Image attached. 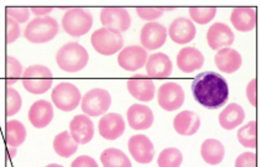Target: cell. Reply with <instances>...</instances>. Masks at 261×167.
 <instances>
[{
  "label": "cell",
  "instance_id": "cell-1",
  "mask_svg": "<svg viewBox=\"0 0 261 167\" xmlns=\"http://www.w3.org/2000/svg\"><path fill=\"white\" fill-rule=\"evenodd\" d=\"M192 93L197 103L208 109H217L228 100L229 87L220 74L203 72L193 79Z\"/></svg>",
  "mask_w": 261,
  "mask_h": 167
},
{
  "label": "cell",
  "instance_id": "cell-2",
  "mask_svg": "<svg viewBox=\"0 0 261 167\" xmlns=\"http://www.w3.org/2000/svg\"><path fill=\"white\" fill-rule=\"evenodd\" d=\"M89 54L82 45L68 42L57 51L56 62L62 71L78 72L86 67Z\"/></svg>",
  "mask_w": 261,
  "mask_h": 167
},
{
  "label": "cell",
  "instance_id": "cell-3",
  "mask_svg": "<svg viewBox=\"0 0 261 167\" xmlns=\"http://www.w3.org/2000/svg\"><path fill=\"white\" fill-rule=\"evenodd\" d=\"M59 33V24L51 16L31 20L25 29V39L33 44H43L55 39Z\"/></svg>",
  "mask_w": 261,
  "mask_h": 167
},
{
  "label": "cell",
  "instance_id": "cell-4",
  "mask_svg": "<svg viewBox=\"0 0 261 167\" xmlns=\"http://www.w3.org/2000/svg\"><path fill=\"white\" fill-rule=\"evenodd\" d=\"M52 80V72L42 65L30 66L22 74V86L33 94L46 93L51 88Z\"/></svg>",
  "mask_w": 261,
  "mask_h": 167
},
{
  "label": "cell",
  "instance_id": "cell-5",
  "mask_svg": "<svg viewBox=\"0 0 261 167\" xmlns=\"http://www.w3.org/2000/svg\"><path fill=\"white\" fill-rule=\"evenodd\" d=\"M93 25V16L89 11L74 8L66 11L62 18V27L69 36L80 37L88 33Z\"/></svg>",
  "mask_w": 261,
  "mask_h": 167
},
{
  "label": "cell",
  "instance_id": "cell-6",
  "mask_svg": "<svg viewBox=\"0 0 261 167\" xmlns=\"http://www.w3.org/2000/svg\"><path fill=\"white\" fill-rule=\"evenodd\" d=\"M91 44L98 53L110 56L119 52L123 48L124 40L120 33L109 29H98L92 34Z\"/></svg>",
  "mask_w": 261,
  "mask_h": 167
},
{
  "label": "cell",
  "instance_id": "cell-7",
  "mask_svg": "<svg viewBox=\"0 0 261 167\" xmlns=\"http://www.w3.org/2000/svg\"><path fill=\"white\" fill-rule=\"evenodd\" d=\"M52 102L56 108L62 112H72L82 102L81 92L74 85L68 82H61L54 88L51 94Z\"/></svg>",
  "mask_w": 261,
  "mask_h": 167
},
{
  "label": "cell",
  "instance_id": "cell-8",
  "mask_svg": "<svg viewBox=\"0 0 261 167\" xmlns=\"http://www.w3.org/2000/svg\"><path fill=\"white\" fill-rule=\"evenodd\" d=\"M110 104H112V97L109 92L103 88H94L83 96L81 108L88 117H99L108 112Z\"/></svg>",
  "mask_w": 261,
  "mask_h": 167
},
{
  "label": "cell",
  "instance_id": "cell-9",
  "mask_svg": "<svg viewBox=\"0 0 261 167\" xmlns=\"http://www.w3.org/2000/svg\"><path fill=\"white\" fill-rule=\"evenodd\" d=\"M159 105L164 110L173 112L181 108L185 103L184 88L176 82H166L159 88L158 92Z\"/></svg>",
  "mask_w": 261,
  "mask_h": 167
},
{
  "label": "cell",
  "instance_id": "cell-10",
  "mask_svg": "<svg viewBox=\"0 0 261 167\" xmlns=\"http://www.w3.org/2000/svg\"><path fill=\"white\" fill-rule=\"evenodd\" d=\"M100 22L106 29L121 34L130 27L132 18L123 8H104L100 11Z\"/></svg>",
  "mask_w": 261,
  "mask_h": 167
},
{
  "label": "cell",
  "instance_id": "cell-11",
  "mask_svg": "<svg viewBox=\"0 0 261 167\" xmlns=\"http://www.w3.org/2000/svg\"><path fill=\"white\" fill-rule=\"evenodd\" d=\"M167 30L160 22L145 24L140 33V41L145 50H158L166 42Z\"/></svg>",
  "mask_w": 261,
  "mask_h": 167
},
{
  "label": "cell",
  "instance_id": "cell-12",
  "mask_svg": "<svg viewBox=\"0 0 261 167\" xmlns=\"http://www.w3.org/2000/svg\"><path fill=\"white\" fill-rule=\"evenodd\" d=\"M127 149L134 160L139 163H150L155 155V148L151 140L141 134L130 137L127 141Z\"/></svg>",
  "mask_w": 261,
  "mask_h": 167
},
{
  "label": "cell",
  "instance_id": "cell-13",
  "mask_svg": "<svg viewBox=\"0 0 261 167\" xmlns=\"http://www.w3.org/2000/svg\"><path fill=\"white\" fill-rule=\"evenodd\" d=\"M147 52L141 46H127L118 54V63L125 71H138L146 65Z\"/></svg>",
  "mask_w": 261,
  "mask_h": 167
},
{
  "label": "cell",
  "instance_id": "cell-14",
  "mask_svg": "<svg viewBox=\"0 0 261 167\" xmlns=\"http://www.w3.org/2000/svg\"><path fill=\"white\" fill-rule=\"evenodd\" d=\"M98 130L101 137L107 140H115L125 131V122L118 113L106 114L98 123Z\"/></svg>",
  "mask_w": 261,
  "mask_h": 167
},
{
  "label": "cell",
  "instance_id": "cell-15",
  "mask_svg": "<svg viewBox=\"0 0 261 167\" xmlns=\"http://www.w3.org/2000/svg\"><path fill=\"white\" fill-rule=\"evenodd\" d=\"M234 39L236 36L231 29L223 22H216L207 31V42L212 50L228 47L233 44Z\"/></svg>",
  "mask_w": 261,
  "mask_h": 167
},
{
  "label": "cell",
  "instance_id": "cell-16",
  "mask_svg": "<svg viewBox=\"0 0 261 167\" xmlns=\"http://www.w3.org/2000/svg\"><path fill=\"white\" fill-rule=\"evenodd\" d=\"M69 134L72 135L77 144L85 145L89 143L94 136V125L88 115H76L69 123Z\"/></svg>",
  "mask_w": 261,
  "mask_h": 167
},
{
  "label": "cell",
  "instance_id": "cell-17",
  "mask_svg": "<svg viewBox=\"0 0 261 167\" xmlns=\"http://www.w3.org/2000/svg\"><path fill=\"white\" fill-rule=\"evenodd\" d=\"M169 35L173 42L185 45L191 42L196 36V26L193 21L187 18H177L171 22Z\"/></svg>",
  "mask_w": 261,
  "mask_h": 167
},
{
  "label": "cell",
  "instance_id": "cell-18",
  "mask_svg": "<svg viewBox=\"0 0 261 167\" xmlns=\"http://www.w3.org/2000/svg\"><path fill=\"white\" fill-rule=\"evenodd\" d=\"M127 123L134 130H146L151 128L153 113L149 106L143 104H133L126 112Z\"/></svg>",
  "mask_w": 261,
  "mask_h": 167
},
{
  "label": "cell",
  "instance_id": "cell-19",
  "mask_svg": "<svg viewBox=\"0 0 261 167\" xmlns=\"http://www.w3.org/2000/svg\"><path fill=\"white\" fill-rule=\"evenodd\" d=\"M54 119V108L47 100H37L29 109V120L34 128H46Z\"/></svg>",
  "mask_w": 261,
  "mask_h": 167
},
{
  "label": "cell",
  "instance_id": "cell-20",
  "mask_svg": "<svg viewBox=\"0 0 261 167\" xmlns=\"http://www.w3.org/2000/svg\"><path fill=\"white\" fill-rule=\"evenodd\" d=\"M129 93L140 102H150L155 97V83L144 76H135L126 82Z\"/></svg>",
  "mask_w": 261,
  "mask_h": 167
},
{
  "label": "cell",
  "instance_id": "cell-21",
  "mask_svg": "<svg viewBox=\"0 0 261 167\" xmlns=\"http://www.w3.org/2000/svg\"><path fill=\"white\" fill-rule=\"evenodd\" d=\"M204 63V56L199 50L194 47H185L177 53V66L185 73H191L202 68Z\"/></svg>",
  "mask_w": 261,
  "mask_h": 167
},
{
  "label": "cell",
  "instance_id": "cell-22",
  "mask_svg": "<svg viewBox=\"0 0 261 167\" xmlns=\"http://www.w3.org/2000/svg\"><path fill=\"white\" fill-rule=\"evenodd\" d=\"M201 126V118L198 114L191 110H184L178 113L173 119V128L177 134L184 136H191L198 131Z\"/></svg>",
  "mask_w": 261,
  "mask_h": 167
},
{
  "label": "cell",
  "instance_id": "cell-23",
  "mask_svg": "<svg viewBox=\"0 0 261 167\" xmlns=\"http://www.w3.org/2000/svg\"><path fill=\"white\" fill-rule=\"evenodd\" d=\"M146 72L153 78H165L172 73V62L167 54L158 52L147 57Z\"/></svg>",
  "mask_w": 261,
  "mask_h": 167
},
{
  "label": "cell",
  "instance_id": "cell-24",
  "mask_svg": "<svg viewBox=\"0 0 261 167\" xmlns=\"http://www.w3.org/2000/svg\"><path fill=\"white\" fill-rule=\"evenodd\" d=\"M216 66L224 73H234L240 68L243 60L237 50L230 47L220 48L214 57Z\"/></svg>",
  "mask_w": 261,
  "mask_h": 167
},
{
  "label": "cell",
  "instance_id": "cell-25",
  "mask_svg": "<svg viewBox=\"0 0 261 167\" xmlns=\"http://www.w3.org/2000/svg\"><path fill=\"white\" fill-rule=\"evenodd\" d=\"M230 21L238 31L249 33L256 25V10L254 8H236L230 14Z\"/></svg>",
  "mask_w": 261,
  "mask_h": 167
},
{
  "label": "cell",
  "instance_id": "cell-26",
  "mask_svg": "<svg viewBox=\"0 0 261 167\" xmlns=\"http://www.w3.org/2000/svg\"><path fill=\"white\" fill-rule=\"evenodd\" d=\"M245 119V112L237 103H231L219 114V124L225 130H231L240 125Z\"/></svg>",
  "mask_w": 261,
  "mask_h": 167
},
{
  "label": "cell",
  "instance_id": "cell-27",
  "mask_svg": "<svg viewBox=\"0 0 261 167\" xmlns=\"http://www.w3.org/2000/svg\"><path fill=\"white\" fill-rule=\"evenodd\" d=\"M201 155L203 160L210 165H218L224 158V145L217 139L204 140L201 148Z\"/></svg>",
  "mask_w": 261,
  "mask_h": 167
},
{
  "label": "cell",
  "instance_id": "cell-28",
  "mask_svg": "<svg viewBox=\"0 0 261 167\" xmlns=\"http://www.w3.org/2000/svg\"><path fill=\"white\" fill-rule=\"evenodd\" d=\"M26 139V129L19 120H10L5 125V143L10 148H17Z\"/></svg>",
  "mask_w": 261,
  "mask_h": 167
},
{
  "label": "cell",
  "instance_id": "cell-29",
  "mask_svg": "<svg viewBox=\"0 0 261 167\" xmlns=\"http://www.w3.org/2000/svg\"><path fill=\"white\" fill-rule=\"evenodd\" d=\"M54 149L61 157H71L77 151L78 144L68 131H62L54 139Z\"/></svg>",
  "mask_w": 261,
  "mask_h": 167
},
{
  "label": "cell",
  "instance_id": "cell-30",
  "mask_svg": "<svg viewBox=\"0 0 261 167\" xmlns=\"http://www.w3.org/2000/svg\"><path fill=\"white\" fill-rule=\"evenodd\" d=\"M103 167H133L129 157L121 150L110 148L106 149L100 155Z\"/></svg>",
  "mask_w": 261,
  "mask_h": 167
},
{
  "label": "cell",
  "instance_id": "cell-31",
  "mask_svg": "<svg viewBox=\"0 0 261 167\" xmlns=\"http://www.w3.org/2000/svg\"><path fill=\"white\" fill-rule=\"evenodd\" d=\"M182 161H184V156L178 149L167 148L162 150L159 155L158 165L159 167H179Z\"/></svg>",
  "mask_w": 261,
  "mask_h": 167
},
{
  "label": "cell",
  "instance_id": "cell-32",
  "mask_svg": "<svg viewBox=\"0 0 261 167\" xmlns=\"http://www.w3.org/2000/svg\"><path fill=\"white\" fill-rule=\"evenodd\" d=\"M238 140L244 148H256V122L251 120L238 130Z\"/></svg>",
  "mask_w": 261,
  "mask_h": 167
},
{
  "label": "cell",
  "instance_id": "cell-33",
  "mask_svg": "<svg viewBox=\"0 0 261 167\" xmlns=\"http://www.w3.org/2000/svg\"><path fill=\"white\" fill-rule=\"evenodd\" d=\"M24 74L22 66L15 57L7 56L5 57V77H7V88L15 85L17 79Z\"/></svg>",
  "mask_w": 261,
  "mask_h": 167
},
{
  "label": "cell",
  "instance_id": "cell-34",
  "mask_svg": "<svg viewBox=\"0 0 261 167\" xmlns=\"http://www.w3.org/2000/svg\"><path fill=\"white\" fill-rule=\"evenodd\" d=\"M22 98L19 92L14 88L5 89V114L7 117H13L21 109Z\"/></svg>",
  "mask_w": 261,
  "mask_h": 167
},
{
  "label": "cell",
  "instance_id": "cell-35",
  "mask_svg": "<svg viewBox=\"0 0 261 167\" xmlns=\"http://www.w3.org/2000/svg\"><path fill=\"white\" fill-rule=\"evenodd\" d=\"M217 14L216 8H191L190 16L197 24H208Z\"/></svg>",
  "mask_w": 261,
  "mask_h": 167
},
{
  "label": "cell",
  "instance_id": "cell-36",
  "mask_svg": "<svg viewBox=\"0 0 261 167\" xmlns=\"http://www.w3.org/2000/svg\"><path fill=\"white\" fill-rule=\"evenodd\" d=\"M31 10L29 8H10L8 7L5 9L7 18L15 20L17 24H24L30 18Z\"/></svg>",
  "mask_w": 261,
  "mask_h": 167
},
{
  "label": "cell",
  "instance_id": "cell-37",
  "mask_svg": "<svg viewBox=\"0 0 261 167\" xmlns=\"http://www.w3.org/2000/svg\"><path fill=\"white\" fill-rule=\"evenodd\" d=\"M20 36V26L15 20L7 18L5 19V37L8 44L15 42Z\"/></svg>",
  "mask_w": 261,
  "mask_h": 167
},
{
  "label": "cell",
  "instance_id": "cell-38",
  "mask_svg": "<svg viewBox=\"0 0 261 167\" xmlns=\"http://www.w3.org/2000/svg\"><path fill=\"white\" fill-rule=\"evenodd\" d=\"M136 13L143 20L151 22L152 20L159 19L164 14L161 8H136Z\"/></svg>",
  "mask_w": 261,
  "mask_h": 167
},
{
  "label": "cell",
  "instance_id": "cell-39",
  "mask_svg": "<svg viewBox=\"0 0 261 167\" xmlns=\"http://www.w3.org/2000/svg\"><path fill=\"white\" fill-rule=\"evenodd\" d=\"M236 167H256V155L254 152L240 154L236 160Z\"/></svg>",
  "mask_w": 261,
  "mask_h": 167
},
{
  "label": "cell",
  "instance_id": "cell-40",
  "mask_svg": "<svg viewBox=\"0 0 261 167\" xmlns=\"http://www.w3.org/2000/svg\"><path fill=\"white\" fill-rule=\"evenodd\" d=\"M71 167H98V163L95 162L94 158L87 156V155H82L72 162Z\"/></svg>",
  "mask_w": 261,
  "mask_h": 167
},
{
  "label": "cell",
  "instance_id": "cell-41",
  "mask_svg": "<svg viewBox=\"0 0 261 167\" xmlns=\"http://www.w3.org/2000/svg\"><path fill=\"white\" fill-rule=\"evenodd\" d=\"M246 97L253 106H256V79H251L246 87Z\"/></svg>",
  "mask_w": 261,
  "mask_h": 167
},
{
  "label": "cell",
  "instance_id": "cell-42",
  "mask_svg": "<svg viewBox=\"0 0 261 167\" xmlns=\"http://www.w3.org/2000/svg\"><path fill=\"white\" fill-rule=\"evenodd\" d=\"M52 11V8H31V13L35 14L37 18H42V16L47 15Z\"/></svg>",
  "mask_w": 261,
  "mask_h": 167
},
{
  "label": "cell",
  "instance_id": "cell-43",
  "mask_svg": "<svg viewBox=\"0 0 261 167\" xmlns=\"http://www.w3.org/2000/svg\"><path fill=\"white\" fill-rule=\"evenodd\" d=\"M46 167H63V166L57 165V163H50V165H47Z\"/></svg>",
  "mask_w": 261,
  "mask_h": 167
}]
</instances>
